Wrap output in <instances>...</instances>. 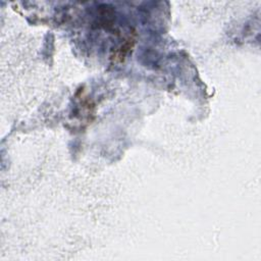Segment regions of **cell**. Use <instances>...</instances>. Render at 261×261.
Masks as SVG:
<instances>
[{
	"mask_svg": "<svg viewBox=\"0 0 261 261\" xmlns=\"http://www.w3.org/2000/svg\"><path fill=\"white\" fill-rule=\"evenodd\" d=\"M76 106L73 109V118H80L82 123L89 124L95 116V104L94 102L84 93L79 90L75 94Z\"/></svg>",
	"mask_w": 261,
	"mask_h": 261,
	"instance_id": "1",
	"label": "cell"
},
{
	"mask_svg": "<svg viewBox=\"0 0 261 261\" xmlns=\"http://www.w3.org/2000/svg\"><path fill=\"white\" fill-rule=\"evenodd\" d=\"M136 39H137L136 32L135 31L129 32L127 34V36L123 39L122 43L113 50V52L110 56L111 61L115 64L123 62L126 59L127 55L129 53H132V51L136 45Z\"/></svg>",
	"mask_w": 261,
	"mask_h": 261,
	"instance_id": "2",
	"label": "cell"
}]
</instances>
